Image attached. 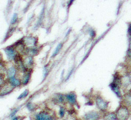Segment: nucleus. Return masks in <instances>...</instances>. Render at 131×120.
<instances>
[{
	"label": "nucleus",
	"mask_w": 131,
	"mask_h": 120,
	"mask_svg": "<svg viewBox=\"0 0 131 120\" xmlns=\"http://www.w3.org/2000/svg\"><path fill=\"white\" fill-rule=\"evenodd\" d=\"M109 87L118 98L122 99L123 98V94L121 92L122 75H120L118 73H115L113 75V81L110 83Z\"/></svg>",
	"instance_id": "1"
},
{
	"label": "nucleus",
	"mask_w": 131,
	"mask_h": 120,
	"mask_svg": "<svg viewBox=\"0 0 131 120\" xmlns=\"http://www.w3.org/2000/svg\"><path fill=\"white\" fill-rule=\"evenodd\" d=\"M115 112L117 120H128L130 116V112L128 107L123 104H121Z\"/></svg>",
	"instance_id": "2"
},
{
	"label": "nucleus",
	"mask_w": 131,
	"mask_h": 120,
	"mask_svg": "<svg viewBox=\"0 0 131 120\" xmlns=\"http://www.w3.org/2000/svg\"><path fill=\"white\" fill-rule=\"evenodd\" d=\"M109 102L104 100L101 96L98 95L95 98V105L99 110L102 112H105L109 106Z\"/></svg>",
	"instance_id": "3"
},
{
	"label": "nucleus",
	"mask_w": 131,
	"mask_h": 120,
	"mask_svg": "<svg viewBox=\"0 0 131 120\" xmlns=\"http://www.w3.org/2000/svg\"><path fill=\"white\" fill-rule=\"evenodd\" d=\"M22 39L24 44L26 46V48H30L34 46H37L38 43V39L36 37H34L31 36H28L24 37Z\"/></svg>",
	"instance_id": "4"
},
{
	"label": "nucleus",
	"mask_w": 131,
	"mask_h": 120,
	"mask_svg": "<svg viewBox=\"0 0 131 120\" xmlns=\"http://www.w3.org/2000/svg\"><path fill=\"white\" fill-rule=\"evenodd\" d=\"M14 90V88L12 85H10L6 80L5 83L0 88V97L10 94L11 92H13Z\"/></svg>",
	"instance_id": "5"
},
{
	"label": "nucleus",
	"mask_w": 131,
	"mask_h": 120,
	"mask_svg": "<svg viewBox=\"0 0 131 120\" xmlns=\"http://www.w3.org/2000/svg\"><path fill=\"white\" fill-rule=\"evenodd\" d=\"M4 51H5V53L7 55V59L9 60V61H13L15 56L17 54L14 45H9V46H8L7 48H5L4 49Z\"/></svg>",
	"instance_id": "6"
},
{
	"label": "nucleus",
	"mask_w": 131,
	"mask_h": 120,
	"mask_svg": "<svg viewBox=\"0 0 131 120\" xmlns=\"http://www.w3.org/2000/svg\"><path fill=\"white\" fill-rule=\"evenodd\" d=\"M101 118V114L97 111L94 110L86 112L83 116L84 120H99Z\"/></svg>",
	"instance_id": "7"
},
{
	"label": "nucleus",
	"mask_w": 131,
	"mask_h": 120,
	"mask_svg": "<svg viewBox=\"0 0 131 120\" xmlns=\"http://www.w3.org/2000/svg\"><path fill=\"white\" fill-rule=\"evenodd\" d=\"M23 63L26 70H32L34 66V58L32 56L25 55L23 57Z\"/></svg>",
	"instance_id": "8"
},
{
	"label": "nucleus",
	"mask_w": 131,
	"mask_h": 120,
	"mask_svg": "<svg viewBox=\"0 0 131 120\" xmlns=\"http://www.w3.org/2000/svg\"><path fill=\"white\" fill-rule=\"evenodd\" d=\"M65 98L66 102H68L71 105H77V95L75 92H70L67 94H65Z\"/></svg>",
	"instance_id": "9"
},
{
	"label": "nucleus",
	"mask_w": 131,
	"mask_h": 120,
	"mask_svg": "<svg viewBox=\"0 0 131 120\" xmlns=\"http://www.w3.org/2000/svg\"><path fill=\"white\" fill-rule=\"evenodd\" d=\"M33 70H27L26 71L22 73V75L20 78L21 85H26L29 82L31 78V75H32Z\"/></svg>",
	"instance_id": "10"
},
{
	"label": "nucleus",
	"mask_w": 131,
	"mask_h": 120,
	"mask_svg": "<svg viewBox=\"0 0 131 120\" xmlns=\"http://www.w3.org/2000/svg\"><path fill=\"white\" fill-rule=\"evenodd\" d=\"M36 120H54L53 117L45 111L40 112L38 114H36L35 116Z\"/></svg>",
	"instance_id": "11"
},
{
	"label": "nucleus",
	"mask_w": 131,
	"mask_h": 120,
	"mask_svg": "<svg viewBox=\"0 0 131 120\" xmlns=\"http://www.w3.org/2000/svg\"><path fill=\"white\" fill-rule=\"evenodd\" d=\"M53 102L57 104H64L65 102H66L65 94H61V93H56L55 94H53Z\"/></svg>",
	"instance_id": "12"
},
{
	"label": "nucleus",
	"mask_w": 131,
	"mask_h": 120,
	"mask_svg": "<svg viewBox=\"0 0 131 120\" xmlns=\"http://www.w3.org/2000/svg\"><path fill=\"white\" fill-rule=\"evenodd\" d=\"M18 73V70L16 68L15 65H11L9 68H7V73H6V76H7V79L9 78H14L16 77Z\"/></svg>",
	"instance_id": "13"
},
{
	"label": "nucleus",
	"mask_w": 131,
	"mask_h": 120,
	"mask_svg": "<svg viewBox=\"0 0 131 120\" xmlns=\"http://www.w3.org/2000/svg\"><path fill=\"white\" fill-rule=\"evenodd\" d=\"M121 100H123V104H125L127 107H131V89L125 93L124 95H123V98Z\"/></svg>",
	"instance_id": "14"
},
{
	"label": "nucleus",
	"mask_w": 131,
	"mask_h": 120,
	"mask_svg": "<svg viewBox=\"0 0 131 120\" xmlns=\"http://www.w3.org/2000/svg\"><path fill=\"white\" fill-rule=\"evenodd\" d=\"M7 81L9 83L10 85H12L13 86L14 88H19L21 85V80L20 78H17V77H14V78H9V79H7Z\"/></svg>",
	"instance_id": "15"
},
{
	"label": "nucleus",
	"mask_w": 131,
	"mask_h": 120,
	"mask_svg": "<svg viewBox=\"0 0 131 120\" xmlns=\"http://www.w3.org/2000/svg\"><path fill=\"white\" fill-rule=\"evenodd\" d=\"M39 53V50L38 49L37 46H34V47L26 48L25 55H29V56L34 57V56L38 55Z\"/></svg>",
	"instance_id": "16"
},
{
	"label": "nucleus",
	"mask_w": 131,
	"mask_h": 120,
	"mask_svg": "<svg viewBox=\"0 0 131 120\" xmlns=\"http://www.w3.org/2000/svg\"><path fill=\"white\" fill-rule=\"evenodd\" d=\"M103 120H117L116 114L115 112H105L103 116Z\"/></svg>",
	"instance_id": "17"
},
{
	"label": "nucleus",
	"mask_w": 131,
	"mask_h": 120,
	"mask_svg": "<svg viewBox=\"0 0 131 120\" xmlns=\"http://www.w3.org/2000/svg\"><path fill=\"white\" fill-rule=\"evenodd\" d=\"M131 84L130 80L128 78V75H123L122 76V88H127L129 87V85Z\"/></svg>",
	"instance_id": "18"
},
{
	"label": "nucleus",
	"mask_w": 131,
	"mask_h": 120,
	"mask_svg": "<svg viewBox=\"0 0 131 120\" xmlns=\"http://www.w3.org/2000/svg\"><path fill=\"white\" fill-rule=\"evenodd\" d=\"M63 48V43H60L58 44V45L56 47V49L54 50V51L52 53V55H51V58H55L56 56L59 55V53L61 52V49Z\"/></svg>",
	"instance_id": "19"
},
{
	"label": "nucleus",
	"mask_w": 131,
	"mask_h": 120,
	"mask_svg": "<svg viewBox=\"0 0 131 120\" xmlns=\"http://www.w3.org/2000/svg\"><path fill=\"white\" fill-rule=\"evenodd\" d=\"M7 66L3 61H0V74L6 76V73H7Z\"/></svg>",
	"instance_id": "20"
},
{
	"label": "nucleus",
	"mask_w": 131,
	"mask_h": 120,
	"mask_svg": "<svg viewBox=\"0 0 131 120\" xmlns=\"http://www.w3.org/2000/svg\"><path fill=\"white\" fill-rule=\"evenodd\" d=\"M29 90H28V89H26V90H25L23 92L21 93V94H20L19 96L18 97V100H22V99H24V98H26L28 95H29Z\"/></svg>",
	"instance_id": "21"
},
{
	"label": "nucleus",
	"mask_w": 131,
	"mask_h": 120,
	"mask_svg": "<svg viewBox=\"0 0 131 120\" xmlns=\"http://www.w3.org/2000/svg\"><path fill=\"white\" fill-rule=\"evenodd\" d=\"M26 107H27V109L29 110L31 112H33V111H34L36 110V106H35V104H34L32 102H28L27 104H26Z\"/></svg>",
	"instance_id": "22"
},
{
	"label": "nucleus",
	"mask_w": 131,
	"mask_h": 120,
	"mask_svg": "<svg viewBox=\"0 0 131 120\" xmlns=\"http://www.w3.org/2000/svg\"><path fill=\"white\" fill-rule=\"evenodd\" d=\"M65 113H66V110L65 108L62 106H61L60 107V109H59V116L61 118H63V117H64V115H65Z\"/></svg>",
	"instance_id": "23"
},
{
	"label": "nucleus",
	"mask_w": 131,
	"mask_h": 120,
	"mask_svg": "<svg viewBox=\"0 0 131 120\" xmlns=\"http://www.w3.org/2000/svg\"><path fill=\"white\" fill-rule=\"evenodd\" d=\"M5 78L4 75L0 74V88H1V87L5 83V82H6V80H5V78Z\"/></svg>",
	"instance_id": "24"
},
{
	"label": "nucleus",
	"mask_w": 131,
	"mask_h": 120,
	"mask_svg": "<svg viewBox=\"0 0 131 120\" xmlns=\"http://www.w3.org/2000/svg\"><path fill=\"white\" fill-rule=\"evenodd\" d=\"M17 20H18V15H17V14H14L12 19V21H11V24H14L17 21Z\"/></svg>",
	"instance_id": "25"
},
{
	"label": "nucleus",
	"mask_w": 131,
	"mask_h": 120,
	"mask_svg": "<svg viewBox=\"0 0 131 120\" xmlns=\"http://www.w3.org/2000/svg\"><path fill=\"white\" fill-rule=\"evenodd\" d=\"M46 67H47V66H45L44 68H43V78H44V79H45V78H46L47 75H49V69L46 68Z\"/></svg>",
	"instance_id": "26"
},
{
	"label": "nucleus",
	"mask_w": 131,
	"mask_h": 120,
	"mask_svg": "<svg viewBox=\"0 0 131 120\" xmlns=\"http://www.w3.org/2000/svg\"><path fill=\"white\" fill-rule=\"evenodd\" d=\"M90 35H91V37H94V36H95V31H94V30L91 29L90 31Z\"/></svg>",
	"instance_id": "27"
},
{
	"label": "nucleus",
	"mask_w": 131,
	"mask_h": 120,
	"mask_svg": "<svg viewBox=\"0 0 131 120\" xmlns=\"http://www.w3.org/2000/svg\"><path fill=\"white\" fill-rule=\"evenodd\" d=\"M17 111H18V109H16V110H14V111H13V112H12V113H11V114H10V117H14V116L15 115V114L17 112Z\"/></svg>",
	"instance_id": "28"
},
{
	"label": "nucleus",
	"mask_w": 131,
	"mask_h": 120,
	"mask_svg": "<svg viewBox=\"0 0 131 120\" xmlns=\"http://www.w3.org/2000/svg\"><path fill=\"white\" fill-rule=\"evenodd\" d=\"M128 34L130 35L131 39V23L129 24V26H128Z\"/></svg>",
	"instance_id": "29"
},
{
	"label": "nucleus",
	"mask_w": 131,
	"mask_h": 120,
	"mask_svg": "<svg viewBox=\"0 0 131 120\" xmlns=\"http://www.w3.org/2000/svg\"><path fill=\"white\" fill-rule=\"evenodd\" d=\"M127 75H128V78H129V79H130V82H131V70H130L127 73Z\"/></svg>",
	"instance_id": "30"
},
{
	"label": "nucleus",
	"mask_w": 131,
	"mask_h": 120,
	"mask_svg": "<svg viewBox=\"0 0 131 120\" xmlns=\"http://www.w3.org/2000/svg\"><path fill=\"white\" fill-rule=\"evenodd\" d=\"M128 51L131 52V39H130V41H129V46H128Z\"/></svg>",
	"instance_id": "31"
},
{
	"label": "nucleus",
	"mask_w": 131,
	"mask_h": 120,
	"mask_svg": "<svg viewBox=\"0 0 131 120\" xmlns=\"http://www.w3.org/2000/svg\"><path fill=\"white\" fill-rule=\"evenodd\" d=\"M12 120H21V117H14L13 119H12Z\"/></svg>",
	"instance_id": "32"
},
{
	"label": "nucleus",
	"mask_w": 131,
	"mask_h": 120,
	"mask_svg": "<svg viewBox=\"0 0 131 120\" xmlns=\"http://www.w3.org/2000/svg\"><path fill=\"white\" fill-rule=\"evenodd\" d=\"M73 1H74V0H70V1H69V5H68V6H69V7H70V6H71V4H72L73 2Z\"/></svg>",
	"instance_id": "33"
},
{
	"label": "nucleus",
	"mask_w": 131,
	"mask_h": 120,
	"mask_svg": "<svg viewBox=\"0 0 131 120\" xmlns=\"http://www.w3.org/2000/svg\"><path fill=\"white\" fill-rule=\"evenodd\" d=\"M130 120H131V114H130Z\"/></svg>",
	"instance_id": "34"
},
{
	"label": "nucleus",
	"mask_w": 131,
	"mask_h": 120,
	"mask_svg": "<svg viewBox=\"0 0 131 120\" xmlns=\"http://www.w3.org/2000/svg\"></svg>",
	"instance_id": "35"
}]
</instances>
